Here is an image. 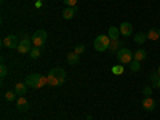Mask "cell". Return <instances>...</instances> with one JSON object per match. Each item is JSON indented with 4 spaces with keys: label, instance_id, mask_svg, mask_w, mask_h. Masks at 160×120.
Wrapping results in <instances>:
<instances>
[{
    "label": "cell",
    "instance_id": "6da1fadb",
    "mask_svg": "<svg viewBox=\"0 0 160 120\" xmlns=\"http://www.w3.org/2000/svg\"><path fill=\"white\" fill-rule=\"evenodd\" d=\"M28 87L31 88H43L45 85H48V77L42 75V74H29L26 77V82H24Z\"/></svg>",
    "mask_w": 160,
    "mask_h": 120
},
{
    "label": "cell",
    "instance_id": "7a4b0ae2",
    "mask_svg": "<svg viewBox=\"0 0 160 120\" xmlns=\"http://www.w3.org/2000/svg\"><path fill=\"white\" fill-rule=\"evenodd\" d=\"M109 45H111V37L109 35H98L93 42V47H95L96 51H106L109 50Z\"/></svg>",
    "mask_w": 160,
    "mask_h": 120
},
{
    "label": "cell",
    "instance_id": "3957f363",
    "mask_svg": "<svg viewBox=\"0 0 160 120\" xmlns=\"http://www.w3.org/2000/svg\"><path fill=\"white\" fill-rule=\"evenodd\" d=\"M117 61L120 64H130L133 61V53L128 50V48H122V50H118L117 51Z\"/></svg>",
    "mask_w": 160,
    "mask_h": 120
},
{
    "label": "cell",
    "instance_id": "277c9868",
    "mask_svg": "<svg viewBox=\"0 0 160 120\" xmlns=\"http://www.w3.org/2000/svg\"><path fill=\"white\" fill-rule=\"evenodd\" d=\"M47 32L45 31H37L35 34H32V45L34 47H37V48H40V47H43L45 45V42H47Z\"/></svg>",
    "mask_w": 160,
    "mask_h": 120
},
{
    "label": "cell",
    "instance_id": "5b68a950",
    "mask_svg": "<svg viewBox=\"0 0 160 120\" xmlns=\"http://www.w3.org/2000/svg\"><path fill=\"white\" fill-rule=\"evenodd\" d=\"M2 45H3V48L16 50V48H18V45H19L18 37H16V35H8V37H5V38L2 40Z\"/></svg>",
    "mask_w": 160,
    "mask_h": 120
},
{
    "label": "cell",
    "instance_id": "8992f818",
    "mask_svg": "<svg viewBox=\"0 0 160 120\" xmlns=\"http://www.w3.org/2000/svg\"><path fill=\"white\" fill-rule=\"evenodd\" d=\"M18 53H21V55H26V53H29L32 50V40L31 38H21V42L18 45Z\"/></svg>",
    "mask_w": 160,
    "mask_h": 120
},
{
    "label": "cell",
    "instance_id": "52a82bcc",
    "mask_svg": "<svg viewBox=\"0 0 160 120\" xmlns=\"http://www.w3.org/2000/svg\"><path fill=\"white\" fill-rule=\"evenodd\" d=\"M142 109L148 111V112H152L155 109V99H152V96H144V99H142Z\"/></svg>",
    "mask_w": 160,
    "mask_h": 120
},
{
    "label": "cell",
    "instance_id": "ba28073f",
    "mask_svg": "<svg viewBox=\"0 0 160 120\" xmlns=\"http://www.w3.org/2000/svg\"><path fill=\"white\" fill-rule=\"evenodd\" d=\"M16 109L19 112H28L29 111V102H28V99H26L24 96H19L16 99Z\"/></svg>",
    "mask_w": 160,
    "mask_h": 120
},
{
    "label": "cell",
    "instance_id": "9c48e42d",
    "mask_svg": "<svg viewBox=\"0 0 160 120\" xmlns=\"http://www.w3.org/2000/svg\"><path fill=\"white\" fill-rule=\"evenodd\" d=\"M120 34H122V35H125V37H128V35H131L133 34V26H131V22H122V24H120Z\"/></svg>",
    "mask_w": 160,
    "mask_h": 120
},
{
    "label": "cell",
    "instance_id": "30bf717a",
    "mask_svg": "<svg viewBox=\"0 0 160 120\" xmlns=\"http://www.w3.org/2000/svg\"><path fill=\"white\" fill-rule=\"evenodd\" d=\"M53 75H56L58 78H59V82H61V85L66 82V71L64 69H61V68H55V69H51L50 71Z\"/></svg>",
    "mask_w": 160,
    "mask_h": 120
},
{
    "label": "cell",
    "instance_id": "8fae6325",
    "mask_svg": "<svg viewBox=\"0 0 160 120\" xmlns=\"http://www.w3.org/2000/svg\"><path fill=\"white\" fill-rule=\"evenodd\" d=\"M146 58H148V51H146V50H142V48H139V50H136L135 53H133V59H135V61H144Z\"/></svg>",
    "mask_w": 160,
    "mask_h": 120
},
{
    "label": "cell",
    "instance_id": "7c38bea8",
    "mask_svg": "<svg viewBox=\"0 0 160 120\" xmlns=\"http://www.w3.org/2000/svg\"><path fill=\"white\" fill-rule=\"evenodd\" d=\"M123 48V43H122V40L117 38V40H111V45H109V51H118V50H122Z\"/></svg>",
    "mask_w": 160,
    "mask_h": 120
},
{
    "label": "cell",
    "instance_id": "4fadbf2b",
    "mask_svg": "<svg viewBox=\"0 0 160 120\" xmlns=\"http://www.w3.org/2000/svg\"><path fill=\"white\" fill-rule=\"evenodd\" d=\"M68 62L71 66H77L80 62V55H77V53H74V51L68 53Z\"/></svg>",
    "mask_w": 160,
    "mask_h": 120
},
{
    "label": "cell",
    "instance_id": "5bb4252c",
    "mask_svg": "<svg viewBox=\"0 0 160 120\" xmlns=\"http://www.w3.org/2000/svg\"><path fill=\"white\" fill-rule=\"evenodd\" d=\"M108 35L111 37V40H117V38H120V29L118 28H115V26H111L109 28V31H108Z\"/></svg>",
    "mask_w": 160,
    "mask_h": 120
},
{
    "label": "cell",
    "instance_id": "9a60e30c",
    "mask_svg": "<svg viewBox=\"0 0 160 120\" xmlns=\"http://www.w3.org/2000/svg\"><path fill=\"white\" fill-rule=\"evenodd\" d=\"M75 8L74 7H68V8H64L62 10V18L64 19H72L74 18V15H75Z\"/></svg>",
    "mask_w": 160,
    "mask_h": 120
},
{
    "label": "cell",
    "instance_id": "2e32d148",
    "mask_svg": "<svg viewBox=\"0 0 160 120\" xmlns=\"http://www.w3.org/2000/svg\"><path fill=\"white\" fill-rule=\"evenodd\" d=\"M15 91L18 93V96H24L26 91H28V85L22 83V82H18V83L15 85Z\"/></svg>",
    "mask_w": 160,
    "mask_h": 120
},
{
    "label": "cell",
    "instance_id": "e0dca14e",
    "mask_svg": "<svg viewBox=\"0 0 160 120\" xmlns=\"http://www.w3.org/2000/svg\"><path fill=\"white\" fill-rule=\"evenodd\" d=\"M148 34H144V32H138L136 35H135V42L138 43V45H142V43H146L148 42Z\"/></svg>",
    "mask_w": 160,
    "mask_h": 120
},
{
    "label": "cell",
    "instance_id": "ac0fdd59",
    "mask_svg": "<svg viewBox=\"0 0 160 120\" xmlns=\"http://www.w3.org/2000/svg\"><path fill=\"white\" fill-rule=\"evenodd\" d=\"M48 85L50 87H61V82H59V78L56 75H53L51 72L48 74Z\"/></svg>",
    "mask_w": 160,
    "mask_h": 120
},
{
    "label": "cell",
    "instance_id": "d6986e66",
    "mask_svg": "<svg viewBox=\"0 0 160 120\" xmlns=\"http://www.w3.org/2000/svg\"><path fill=\"white\" fill-rule=\"evenodd\" d=\"M148 38L149 40H158L160 38V29H151L149 32H148Z\"/></svg>",
    "mask_w": 160,
    "mask_h": 120
},
{
    "label": "cell",
    "instance_id": "ffe728a7",
    "mask_svg": "<svg viewBox=\"0 0 160 120\" xmlns=\"http://www.w3.org/2000/svg\"><path fill=\"white\" fill-rule=\"evenodd\" d=\"M40 55H42V50H40V48H37V47H34V48L29 51V56H31L32 59H37V58H40Z\"/></svg>",
    "mask_w": 160,
    "mask_h": 120
},
{
    "label": "cell",
    "instance_id": "44dd1931",
    "mask_svg": "<svg viewBox=\"0 0 160 120\" xmlns=\"http://www.w3.org/2000/svg\"><path fill=\"white\" fill-rule=\"evenodd\" d=\"M128 66H130V71H131V72H138V71L141 69V62H139V61H135V59H133Z\"/></svg>",
    "mask_w": 160,
    "mask_h": 120
},
{
    "label": "cell",
    "instance_id": "7402d4cb",
    "mask_svg": "<svg viewBox=\"0 0 160 120\" xmlns=\"http://www.w3.org/2000/svg\"><path fill=\"white\" fill-rule=\"evenodd\" d=\"M16 96H18V93H16L15 90H13V91L10 90V91L5 93V99H7V101H16Z\"/></svg>",
    "mask_w": 160,
    "mask_h": 120
},
{
    "label": "cell",
    "instance_id": "603a6c76",
    "mask_svg": "<svg viewBox=\"0 0 160 120\" xmlns=\"http://www.w3.org/2000/svg\"><path fill=\"white\" fill-rule=\"evenodd\" d=\"M158 80H160V74H158V72H152V74H151V82H152L154 87L158 85Z\"/></svg>",
    "mask_w": 160,
    "mask_h": 120
},
{
    "label": "cell",
    "instance_id": "cb8c5ba5",
    "mask_svg": "<svg viewBox=\"0 0 160 120\" xmlns=\"http://www.w3.org/2000/svg\"><path fill=\"white\" fill-rule=\"evenodd\" d=\"M112 74H115V75H122V74H123V64L114 66V68H112Z\"/></svg>",
    "mask_w": 160,
    "mask_h": 120
},
{
    "label": "cell",
    "instance_id": "d4e9b609",
    "mask_svg": "<svg viewBox=\"0 0 160 120\" xmlns=\"http://www.w3.org/2000/svg\"><path fill=\"white\" fill-rule=\"evenodd\" d=\"M8 75V69H7V64L5 62H2V66H0V77L2 78H5Z\"/></svg>",
    "mask_w": 160,
    "mask_h": 120
},
{
    "label": "cell",
    "instance_id": "484cf974",
    "mask_svg": "<svg viewBox=\"0 0 160 120\" xmlns=\"http://www.w3.org/2000/svg\"><path fill=\"white\" fill-rule=\"evenodd\" d=\"M83 51H85V45H82V43H78V45L74 47V53H77V55H82Z\"/></svg>",
    "mask_w": 160,
    "mask_h": 120
},
{
    "label": "cell",
    "instance_id": "4316f807",
    "mask_svg": "<svg viewBox=\"0 0 160 120\" xmlns=\"http://www.w3.org/2000/svg\"><path fill=\"white\" fill-rule=\"evenodd\" d=\"M62 2H64V5L74 7V8H75V5H77V0H62Z\"/></svg>",
    "mask_w": 160,
    "mask_h": 120
},
{
    "label": "cell",
    "instance_id": "83f0119b",
    "mask_svg": "<svg viewBox=\"0 0 160 120\" xmlns=\"http://www.w3.org/2000/svg\"><path fill=\"white\" fill-rule=\"evenodd\" d=\"M142 93H144V96H152V87H146Z\"/></svg>",
    "mask_w": 160,
    "mask_h": 120
},
{
    "label": "cell",
    "instance_id": "f1b7e54d",
    "mask_svg": "<svg viewBox=\"0 0 160 120\" xmlns=\"http://www.w3.org/2000/svg\"><path fill=\"white\" fill-rule=\"evenodd\" d=\"M42 5H43V2H40V0H35V7H37V8H42Z\"/></svg>",
    "mask_w": 160,
    "mask_h": 120
},
{
    "label": "cell",
    "instance_id": "f546056e",
    "mask_svg": "<svg viewBox=\"0 0 160 120\" xmlns=\"http://www.w3.org/2000/svg\"><path fill=\"white\" fill-rule=\"evenodd\" d=\"M157 72H158V74H160V66H158V69H157Z\"/></svg>",
    "mask_w": 160,
    "mask_h": 120
},
{
    "label": "cell",
    "instance_id": "4dcf8cb0",
    "mask_svg": "<svg viewBox=\"0 0 160 120\" xmlns=\"http://www.w3.org/2000/svg\"><path fill=\"white\" fill-rule=\"evenodd\" d=\"M157 87H158V88H160V80H158V85H157Z\"/></svg>",
    "mask_w": 160,
    "mask_h": 120
},
{
    "label": "cell",
    "instance_id": "1f68e13d",
    "mask_svg": "<svg viewBox=\"0 0 160 120\" xmlns=\"http://www.w3.org/2000/svg\"><path fill=\"white\" fill-rule=\"evenodd\" d=\"M40 2H43V0H40Z\"/></svg>",
    "mask_w": 160,
    "mask_h": 120
}]
</instances>
